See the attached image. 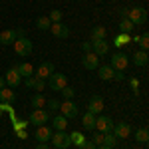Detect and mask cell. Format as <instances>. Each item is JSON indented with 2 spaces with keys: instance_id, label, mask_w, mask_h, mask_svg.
Returning a JSON list of instances; mask_svg holds the SVG:
<instances>
[{
  "instance_id": "60d3db41",
  "label": "cell",
  "mask_w": 149,
  "mask_h": 149,
  "mask_svg": "<svg viewBox=\"0 0 149 149\" xmlns=\"http://www.w3.org/2000/svg\"><path fill=\"white\" fill-rule=\"evenodd\" d=\"M129 84H131V88H133V90H135V93H137V88H139V80H137V78H131V80H129Z\"/></svg>"
},
{
  "instance_id": "44dd1931",
  "label": "cell",
  "mask_w": 149,
  "mask_h": 149,
  "mask_svg": "<svg viewBox=\"0 0 149 149\" xmlns=\"http://www.w3.org/2000/svg\"><path fill=\"white\" fill-rule=\"evenodd\" d=\"M16 70H18V74H20L22 78H30V76H34V68H32V64H28V62L18 64Z\"/></svg>"
},
{
  "instance_id": "7dc6e473",
  "label": "cell",
  "mask_w": 149,
  "mask_h": 149,
  "mask_svg": "<svg viewBox=\"0 0 149 149\" xmlns=\"http://www.w3.org/2000/svg\"><path fill=\"white\" fill-rule=\"evenodd\" d=\"M2 88H6V80H4V78L0 76V90H2Z\"/></svg>"
},
{
  "instance_id": "3957f363",
  "label": "cell",
  "mask_w": 149,
  "mask_h": 149,
  "mask_svg": "<svg viewBox=\"0 0 149 149\" xmlns=\"http://www.w3.org/2000/svg\"><path fill=\"white\" fill-rule=\"evenodd\" d=\"M113 129V119L107 115H95V131L100 133H111Z\"/></svg>"
},
{
  "instance_id": "9c48e42d",
  "label": "cell",
  "mask_w": 149,
  "mask_h": 149,
  "mask_svg": "<svg viewBox=\"0 0 149 149\" xmlns=\"http://www.w3.org/2000/svg\"><path fill=\"white\" fill-rule=\"evenodd\" d=\"M103 107H105V102H103L102 95H92L90 97V103H88V111L93 115H100L103 111Z\"/></svg>"
},
{
  "instance_id": "83f0119b",
  "label": "cell",
  "mask_w": 149,
  "mask_h": 149,
  "mask_svg": "<svg viewBox=\"0 0 149 149\" xmlns=\"http://www.w3.org/2000/svg\"><path fill=\"white\" fill-rule=\"evenodd\" d=\"M133 28H135V24L131 22V20H127V18H121V22H119V30H121L123 34H129Z\"/></svg>"
},
{
  "instance_id": "ba28073f",
  "label": "cell",
  "mask_w": 149,
  "mask_h": 149,
  "mask_svg": "<svg viewBox=\"0 0 149 149\" xmlns=\"http://www.w3.org/2000/svg\"><path fill=\"white\" fill-rule=\"evenodd\" d=\"M52 143H54V147H60V149H68L72 145V141H70V135L66 131H56V133H52V139H50Z\"/></svg>"
},
{
  "instance_id": "b9f144b4",
  "label": "cell",
  "mask_w": 149,
  "mask_h": 149,
  "mask_svg": "<svg viewBox=\"0 0 149 149\" xmlns=\"http://www.w3.org/2000/svg\"><path fill=\"white\" fill-rule=\"evenodd\" d=\"M81 50H84L86 54H88V52H92V44H90V42H84V44H81Z\"/></svg>"
},
{
  "instance_id": "74e56055",
  "label": "cell",
  "mask_w": 149,
  "mask_h": 149,
  "mask_svg": "<svg viewBox=\"0 0 149 149\" xmlns=\"http://www.w3.org/2000/svg\"><path fill=\"white\" fill-rule=\"evenodd\" d=\"M78 149H97V145H93L90 139H86V141H84V143H81V145H80Z\"/></svg>"
},
{
  "instance_id": "7a4b0ae2",
  "label": "cell",
  "mask_w": 149,
  "mask_h": 149,
  "mask_svg": "<svg viewBox=\"0 0 149 149\" xmlns=\"http://www.w3.org/2000/svg\"><path fill=\"white\" fill-rule=\"evenodd\" d=\"M48 86L54 90V92H62L66 86H68V76L66 74H60V72H54L50 78H48Z\"/></svg>"
},
{
  "instance_id": "7402d4cb",
  "label": "cell",
  "mask_w": 149,
  "mask_h": 149,
  "mask_svg": "<svg viewBox=\"0 0 149 149\" xmlns=\"http://www.w3.org/2000/svg\"><path fill=\"white\" fill-rule=\"evenodd\" d=\"M52 125L56 127V131H66V127H68V119L60 113V115H56V117L52 119Z\"/></svg>"
},
{
  "instance_id": "681fc988",
  "label": "cell",
  "mask_w": 149,
  "mask_h": 149,
  "mask_svg": "<svg viewBox=\"0 0 149 149\" xmlns=\"http://www.w3.org/2000/svg\"><path fill=\"white\" fill-rule=\"evenodd\" d=\"M54 149H60V147H54Z\"/></svg>"
},
{
  "instance_id": "4316f807",
  "label": "cell",
  "mask_w": 149,
  "mask_h": 149,
  "mask_svg": "<svg viewBox=\"0 0 149 149\" xmlns=\"http://www.w3.org/2000/svg\"><path fill=\"white\" fill-rule=\"evenodd\" d=\"M135 139H137L139 143H147V141H149V131H147V127H139L137 131H135Z\"/></svg>"
},
{
  "instance_id": "5bb4252c",
  "label": "cell",
  "mask_w": 149,
  "mask_h": 149,
  "mask_svg": "<svg viewBox=\"0 0 149 149\" xmlns=\"http://www.w3.org/2000/svg\"><path fill=\"white\" fill-rule=\"evenodd\" d=\"M81 66L86 70H95L100 66V56H95L93 52H88V54L84 56V60H81Z\"/></svg>"
},
{
  "instance_id": "2e32d148",
  "label": "cell",
  "mask_w": 149,
  "mask_h": 149,
  "mask_svg": "<svg viewBox=\"0 0 149 149\" xmlns=\"http://www.w3.org/2000/svg\"><path fill=\"white\" fill-rule=\"evenodd\" d=\"M36 139H38V143H46L52 139V129L48 125H38L36 127Z\"/></svg>"
},
{
  "instance_id": "f35d334b",
  "label": "cell",
  "mask_w": 149,
  "mask_h": 149,
  "mask_svg": "<svg viewBox=\"0 0 149 149\" xmlns=\"http://www.w3.org/2000/svg\"><path fill=\"white\" fill-rule=\"evenodd\" d=\"M36 80H38L36 76H30V78H26V88H32V90H34V86H36Z\"/></svg>"
},
{
  "instance_id": "d6a6232c",
  "label": "cell",
  "mask_w": 149,
  "mask_h": 149,
  "mask_svg": "<svg viewBox=\"0 0 149 149\" xmlns=\"http://www.w3.org/2000/svg\"><path fill=\"white\" fill-rule=\"evenodd\" d=\"M48 18H50V22H52V24H54V22H62V12H60V10H52Z\"/></svg>"
},
{
  "instance_id": "4dcf8cb0",
  "label": "cell",
  "mask_w": 149,
  "mask_h": 149,
  "mask_svg": "<svg viewBox=\"0 0 149 149\" xmlns=\"http://www.w3.org/2000/svg\"><path fill=\"white\" fill-rule=\"evenodd\" d=\"M105 38V28L103 26H93L92 28V40H102Z\"/></svg>"
},
{
  "instance_id": "ab89813d",
  "label": "cell",
  "mask_w": 149,
  "mask_h": 149,
  "mask_svg": "<svg viewBox=\"0 0 149 149\" xmlns=\"http://www.w3.org/2000/svg\"><path fill=\"white\" fill-rule=\"evenodd\" d=\"M113 80H115V81H123V80H125L123 72H115V74H113Z\"/></svg>"
},
{
  "instance_id": "277c9868",
  "label": "cell",
  "mask_w": 149,
  "mask_h": 149,
  "mask_svg": "<svg viewBox=\"0 0 149 149\" xmlns=\"http://www.w3.org/2000/svg\"><path fill=\"white\" fill-rule=\"evenodd\" d=\"M109 66H111L115 72H123V70L129 66V58H127L123 52H117V54H113V56H111Z\"/></svg>"
},
{
  "instance_id": "1f68e13d",
  "label": "cell",
  "mask_w": 149,
  "mask_h": 149,
  "mask_svg": "<svg viewBox=\"0 0 149 149\" xmlns=\"http://www.w3.org/2000/svg\"><path fill=\"white\" fill-rule=\"evenodd\" d=\"M117 141H119V139L115 137L113 133H103V145H107V147H115Z\"/></svg>"
},
{
  "instance_id": "bcb514c9",
  "label": "cell",
  "mask_w": 149,
  "mask_h": 149,
  "mask_svg": "<svg viewBox=\"0 0 149 149\" xmlns=\"http://www.w3.org/2000/svg\"><path fill=\"white\" fill-rule=\"evenodd\" d=\"M34 149H48V145H46V143H38Z\"/></svg>"
},
{
  "instance_id": "f6af8a7d",
  "label": "cell",
  "mask_w": 149,
  "mask_h": 149,
  "mask_svg": "<svg viewBox=\"0 0 149 149\" xmlns=\"http://www.w3.org/2000/svg\"><path fill=\"white\" fill-rule=\"evenodd\" d=\"M127 10H129V8H121V10H119V14H121V18H127Z\"/></svg>"
},
{
  "instance_id": "d6986e66",
  "label": "cell",
  "mask_w": 149,
  "mask_h": 149,
  "mask_svg": "<svg viewBox=\"0 0 149 149\" xmlns=\"http://www.w3.org/2000/svg\"><path fill=\"white\" fill-rule=\"evenodd\" d=\"M14 40H16V30L14 28L0 32V44L2 46H10V44H14Z\"/></svg>"
},
{
  "instance_id": "8992f818",
  "label": "cell",
  "mask_w": 149,
  "mask_h": 149,
  "mask_svg": "<svg viewBox=\"0 0 149 149\" xmlns=\"http://www.w3.org/2000/svg\"><path fill=\"white\" fill-rule=\"evenodd\" d=\"M78 111H80V109H78V105L72 102V100H66V102L60 103V113L64 115L66 119H74V117L78 115Z\"/></svg>"
},
{
  "instance_id": "ee69618b",
  "label": "cell",
  "mask_w": 149,
  "mask_h": 149,
  "mask_svg": "<svg viewBox=\"0 0 149 149\" xmlns=\"http://www.w3.org/2000/svg\"><path fill=\"white\" fill-rule=\"evenodd\" d=\"M16 133H18V137H28V133L22 131V129H16Z\"/></svg>"
},
{
  "instance_id": "e575fe53",
  "label": "cell",
  "mask_w": 149,
  "mask_h": 149,
  "mask_svg": "<svg viewBox=\"0 0 149 149\" xmlns=\"http://www.w3.org/2000/svg\"><path fill=\"white\" fill-rule=\"evenodd\" d=\"M74 93H76V90H74V88H68V86L62 90V95H64L66 100H72V97H74Z\"/></svg>"
},
{
  "instance_id": "8fae6325",
  "label": "cell",
  "mask_w": 149,
  "mask_h": 149,
  "mask_svg": "<svg viewBox=\"0 0 149 149\" xmlns=\"http://www.w3.org/2000/svg\"><path fill=\"white\" fill-rule=\"evenodd\" d=\"M92 52L95 56H105V54L109 52L107 40H105V38H102V40H92Z\"/></svg>"
},
{
  "instance_id": "52a82bcc",
  "label": "cell",
  "mask_w": 149,
  "mask_h": 149,
  "mask_svg": "<svg viewBox=\"0 0 149 149\" xmlns=\"http://www.w3.org/2000/svg\"><path fill=\"white\" fill-rule=\"evenodd\" d=\"M48 119H50V115H48L46 109H32V113L28 117V123H32V125H44L48 123Z\"/></svg>"
},
{
  "instance_id": "603a6c76",
  "label": "cell",
  "mask_w": 149,
  "mask_h": 149,
  "mask_svg": "<svg viewBox=\"0 0 149 149\" xmlns=\"http://www.w3.org/2000/svg\"><path fill=\"white\" fill-rule=\"evenodd\" d=\"M16 100V93L12 92L10 88H2L0 90V102H6V103H12Z\"/></svg>"
},
{
  "instance_id": "ac0fdd59",
  "label": "cell",
  "mask_w": 149,
  "mask_h": 149,
  "mask_svg": "<svg viewBox=\"0 0 149 149\" xmlns=\"http://www.w3.org/2000/svg\"><path fill=\"white\" fill-rule=\"evenodd\" d=\"M113 74H115V70L107 64V66H97V76H100V80L103 81H109V80H113Z\"/></svg>"
},
{
  "instance_id": "f1b7e54d",
  "label": "cell",
  "mask_w": 149,
  "mask_h": 149,
  "mask_svg": "<svg viewBox=\"0 0 149 149\" xmlns=\"http://www.w3.org/2000/svg\"><path fill=\"white\" fill-rule=\"evenodd\" d=\"M70 141H72L74 145H78V147H80L81 143L86 141V135H84V133H80V131H74V133H70Z\"/></svg>"
},
{
  "instance_id": "f546056e",
  "label": "cell",
  "mask_w": 149,
  "mask_h": 149,
  "mask_svg": "<svg viewBox=\"0 0 149 149\" xmlns=\"http://www.w3.org/2000/svg\"><path fill=\"white\" fill-rule=\"evenodd\" d=\"M36 26L44 32V30H50V26H52V22H50V18L48 16H40L38 20H36Z\"/></svg>"
},
{
  "instance_id": "cb8c5ba5",
  "label": "cell",
  "mask_w": 149,
  "mask_h": 149,
  "mask_svg": "<svg viewBox=\"0 0 149 149\" xmlns=\"http://www.w3.org/2000/svg\"><path fill=\"white\" fill-rule=\"evenodd\" d=\"M46 97H44V93H34V97H32V107L34 109H42L44 105H46Z\"/></svg>"
},
{
  "instance_id": "8d00e7d4",
  "label": "cell",
  "mask_w": 149,
  "mask_h": 149,
  "mask_svg": "<svg viewBox=\"0 0 149 149\" xmlns=\"http://www.w3.org/2000/svg\"><path fill=\"white\" fill-rule=\"evenodd\" d=\"M46 105H48V109H52V111H58V109H60V103H58V100H48Z\"/></svg>"
},
{
  "instance_id": "7bdbcfd3",
  "label": "cell",
  "mask_w": 149,
  "mask_h": 149,
  "mask_svg": "<svg viewBox=\"0 0 149 149\" xmlns=\"http://www.w3.org/2000/svg\"><path fill=\"white\" fill-rule=\"evenodd\" d=\"M24 125H28V121H16V129H22Z\"/></svg>"
},
{
  "instance_id": "d4e9b609",
  "label": "cell",
  "mask_w": 149,
  "mask_h": 149,
  "mask_svg": "<svg viewBox=\"0 0 149 149\" xmlns=\"http://www.w3.org/2000/svg\"><path fill=\"white\" fill-rule=\"evenodd\" d=\"M129 42H131V36H129V34H123V32H121L119 36H115L113 46H115V48H121V46H127Z\"/></svg>"
},
{
  "instance_id": "6da1fadb",
  "label": "cell",
  "mask_w": 149,
  "mask_h": 149,
  "mask_svg": "<svg viewBox=\"0 0 149 149\" xmlns=\"http://www.w3.org/2000/svg\"><path fill=\"white\" fill-rule=\"evenodd\" d=\"M12 46H14V52H16L18 56H22V58L32 54V42H30L26 36H24V38H16Z\"/></svg>"
},
{
  "instance_id": "4fadbf2b",
  "label": "cell",
  "mask_w": 149,
  "mask_h": 149,
  "mask_svg": "<svg viewBox=\"0 0 149 149\" xmlns=\"http://www.w3.org/2000/svg\"><path fill=\"white\" fill-rule=\"evenodd\" d=\"M54 64L52 62H44V64H40V68L36 70V78H40V80H48L52 74H54Z\"/></svg>"
},
{
  "instance_id": "c3c4849f",
  "label": "cell",
  "mask_w": 149,
  "mask_h": 149,
  "mask_svg": "<svg viewBox=\"0 0 149 149\" xmlns=\"http://www.w3.org/2000/svg\"><path fill=\"white\" fill-rule=\"evenodd\" d=\"M97 149H113V147H107V145H97Z\"/></svg>"
},
{
  "instance_id": "ffe728a7",
  "label": "cell",
  "mask_w": 149,
  "mask_h": 149,
  "mask_svg": "<svg viewBox=\"0 0 149 149\" xmlns=\"http://www.w3.org/2000/svg\"><path fill=\"white\" fill-rule=\"evenodd\" d=\"M147 62H149V56H147L145 50H139V52L133 54V64H135V66L143 68V66H147Z\"/></svg>"
},
{
  "instance_id": "484cf974",
  "label": "cell",
  "mask_w": 149,
  "mask_h": 149,
  "mask_svg": "<svg viewBox=\"0 0 149 149\" xmlns=\"http://www.w3.org/2000/svg\"><path fill=\"white\" fill-rule=\"evenodd\" d=\"M135 44H139L141 46V50H145L147 52V48H149V34H141V36H133L131 38Z\"/></svg>"
},
{
  "instance_id": "e0dca14e",
  "label": "cell",
  "mask_w": 149,
  "mask_h": 149,
  "mask_svg": "<svg viewBox=\"0 0 149 149\" xmlns=\"http://www.w3.org/2000/svg\"><path fill=\"white\" fill-rule=\"evenodd\" d=\"M81 125H84L86 131H95V115L86 111V113L81 115Z\"/></svg>"
},
{
  "instance_id": "7c38bea8",
  "label": "cell",
  "mask_w": 149,
  "mask_h": 149,
  "mask_svg": "<svg viewBox=\"0 0 149 149\" xmlns=\"http://www.w3.org/2000/svg\"><path fill=\"white\" fill-rule=\"evenodd\" d=\"M4 80H6V84H8L10 88H16V86H20V81H22V76L18 74V70H16V66H12V68L8 70V72H6Z\"/></svg>"
},
{
  "instance_id": "836d02e7",
  "label": "cell",
  "mask_w": 149,
  "mask_h": 149,
  "mask_svg": "<svg viewBox=\"0 0 149 149\" xmlns=\"http://www.w3.org/2000/svg\"><path fill=\"white\" fill-rule=\"evenodd\" d=\"M44 88H46V80H36V86H34V90H36V93H42L44 92Z\"/></svg>"
},
{
  "instance_id": "5b68a950",
  "label": "cell",
  "mask_w": 149,
  "mask_h": 149,
  "mask_svg": "<svg viewBox=\"0 0 149 149\" xmlns=\"http://www.w3.org/2000/svg\"><path fill=\"white\" fill-rule=\"evenodd\" d=\"M127 20H131L133 24H145L147 22V10L145 8H131L127 10Z\"/></svg>"
},
{
  "instance_id": "30bf717a",
  "label": "cell",
  "mask_w": 149,
  "mask_h": 149,
  "mask_svg": "<svg viewBox=\"0 0 149 149\" xmlns=\"http://www.w3.org/2000/svg\"><path fill=\"white\" fill-rule=\"evenodd\" d=\"M111 133H113L117 139H127L131 135V125L129 123H113V129H111Z\"/></svg>"
},
{
  "instance_id": "9a60e30c",
  "label": "cell",
  "mask_w": 149,
  "mask_h": 149,
  "mask_svg": "<svg viewBox=\"0 0 149 149\" xmlns=\"http://www.w3.org/2000/svg\"><path fill=\"white\" fill-rule=\"evenodd\" d=\"M50 32L56 36V38H68L70 36V28L66 26V24H62V22H54L52 26H50Z\"/></svg>"
},
{
  "instance_id": "d590c367",
  "label": "cell",
  "mask_w": 149,
  "mask_h": 149,
  "mask_svg": "<svg viewBox=\"0 0 149 149\" xmlns=\"http://www.w3.org/2000/svg\"><path fill=\"white\" fill-rule=\"evenodd\" d=\"M93 145H103V133H100V131H95V135H93V139H90Z\"/></svg>"
}]
</instances>
